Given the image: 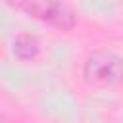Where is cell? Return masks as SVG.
<instances>
[{"label":"cell","instance_id":"2","mask_svg":"<svg viewBox=\"0 0 123 123\" xmlns=\"http://www.w3.org/2000/svg\"><path fill=\"white\" fill-rule=\"evenodd\" d=\"M83 77L94 88H111L121 79V58L110 50H94L85 62Z\"/></svg>","mask_w":123,"mask_h":123},{"label":"cell","instance_id":"1","mask_svg":"<svg viewBox=\"0 0 123 123\" xmlns=\"http://www.w3.org/2000/svg\"><path fill=\"white\" fill-rule=\"evenodd\" d=\"M15 12H21L37 21L52 25L56 29L67 31L77 23L75 12L63 0H6Z\"/></svg>","mask_w":123,"mask_h":123},{"label":"cell","instance_id":"3","mask_svg":"<svg viewBox=\"0 0 123 123\" xmlns=\"http://www.w3.org/2000/svg\"><path fill=\"white\" fill-rule=\"evenodd\" d=\"M40 52V42L35 35H19L13 40V54L19 60H33Z\"/></svg>","mask_w":123,"mask_h":123}]
</instances>
